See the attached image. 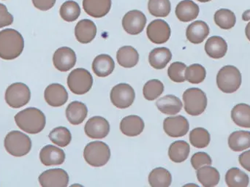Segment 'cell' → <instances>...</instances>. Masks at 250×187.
<instances>
[{
    "mask_svg": "<svg viewBox=\"0 0 250 187\" xmlns=\"http://www.w3.org/2000/svg\"><path fill=\"white\" fill-rule=\"evenodd\" d=\"M24 40L18 31L3 29L0 32V58L13 60L23 52Z\"/></svg>",
    "mask_w": 250,
    "mask_h": 187,
    "instance_id": "1",
    "label": "cell"
},
{
    "mask_svg": "<svg viewBox=\"0 0 250 187\" xmlns=\"http://www.w3.org/2000/svg\"><path fill=\"white\" fill-rule=\"evenodd\" d=\"M16 125L26 133L35 135L45 128L46 119L45 114L36 107H28L15 116Z\"/></svg>",
    "mask_w": 250,
    "mask_h": 187,
    "instance_id": "2",
    "label": "cell"
},
{
    "mask_svg": "<svg viewBox=\"0 0 250 187\" xmlns=\"http://www.w3.org/2000/svg\"><path fill=\"white\" fill-rule=\"evenodd\" d=\"M4 148L10 155L21 157L29 154L32 148V141L26 134L20 131H11L4 138Z\"/></svg>",
    "mask_w": 250,
    "mask_h": 187,
    "instance_id": "3",
    "label": "cell"
},
{
    "mask_svg": "<svg viewBox=\"0 0 250 187\" xmlns=\"http://www.w3.org/2000/svg\"><path fill=\"white\" fill-rule=\"evenodd\" d=\"M85 161L92 167L105 166L111 158V150L105 143L94 141L89 143L83 150Z\"/></svg>",
    "mask_w": 250,
    "mask_h": 187,
    "instance_id": "4",
    "label": "cell"
},
{
    "mask_svg": "<svg viewBox=\"0 0 250 187\" xmlns=\"http://www.w3.org/2000/svg\"><path fill=\"white\" fill-rule=\"evenodd\" d=\"M217 84L220 90L226 94L236 92L242 85V74L234 66H225L217 76Z\"/></svg>",
    "mask_w": 250,
    "mask_h": 187,
    "instance_id": "5",
    "label": "cell"
},
{
    "mask_svg": "<svg viewBox=\"0 0 250 187\" xmlns=\"http://www.w3.org/2000/svg\"><path fill=\"white\" fill-rule=\"evenodd\" d=\"M185 110L190 116L202 114L207 107V97L201 89L190 88L183 94Z\"/></svg>",
    "mask_w": 250,
    "mask_h": 187,
    "instance_id": "6",
    "label": "cell"
},
{
    "mask_svg": "<svg viewBox=\"0 0 250 187\" xmlns=\"http://www.w3.org/2000/svg\"><path fill=\"white\" fill-rule=\"evenodd\" d=\"M93 78L86 69L77 68L71 72L67 78V86L73 94L83 95L92 89Z\"/></svg>",
    "mask_w": 250,
    "mask_h": 187,
    "instance_id": "7",
    "label": "cell"
},
{
    "mask_svg": "<svg viewBox=\"0 0 250 187\" xmlns=\"http://www.w3.org/2000/svg\"><path fill=\"white\" fill-rule=\"evenodd\" d=\"M5 101L13 108H20L29 103L31 98L29 88L23 83H15L5 92Z\"/></svg>",
    "mask_w": 250,
    "mask_h": 187,
    "instance_id": "8",
    "label": "cell"
},
{
    "mask_svg": "<svg viewBox=\"0 0 250 187\" xmlns=\"http://www.w3.org/2000/svg\"><path fill=\"white\" fill-rule=\"evenodd\" d=\"M110 97L114 106L120 109L127 108L135 100V91L127 83H120L111 89Z\"/></svg>",
    "mask_w": 250,
    "mask_h": 187,
    "instance_id": "9",
    "label": "cell"
},
{
    "mask_svg": "<svg viewBox=\"0 0 250 187\" xmlns=\"http://www.w3.org/2000/svg\"><path fill=\"white\" fill-rule=\"evenodd\" d=\"M38 180L42 187H66L68 186L69 176L63 169H50L41 173Z\"/></svg>",
    "mask_w": 250,
    "mask_h": 187,
    "instance_id": "10",
    "label": "cell"
},
{
    "mask_svg": "<svg viewBox=\"0 0 250 187\" xmlns=\"http://www.w3.org/2000/svg\"><path fill=\"white\" fill-rule=\"evenodd\" d=\"M146 24V17L140 10L127 12L123 19V26L125 32L131 35L141 33Z\"/></svg>",
    "mask_w": 250,
    "mask_h": 187,
    "instance_id": "11",
    "label": "cell"
},
{
    "mask_svg": "<svg viewBox=\"0 0 250 187\" xmlns=\"http://www.w3.org/2000/svg\"><path fill=\"white\" fill-rule=\"evenodd\" d=\"M146 34L151 42L155 44H163L168 41L171 31L167 22L161 19H157L148 24Z\"/></svg>",
    "mask_w": 250,
    "mask_h": 187,
    "instance_id": "12",
    "label": "cell"
},
{
    "mask_svg": "<svg viewBox=\"0 0 250 187\" xmlns=\"http://www.w3.org/2000/svg\"><path fill=\"white\" fill-rule=\"evenodd\" d=\"M84 131L92 139H103L109 134L110 125L105 118L94 116L86 122Z\"/></svg>",
    "mask_w": 250,
    "mask_h": 187,
    "instance_id": "13",
    "label": "cell"
},
{
    "mask_svg": "<svg viewBox=\"0 0 250 187\" xmlns=\"http://www.w3.org/2000/svg\"><path fill=\"white\" fill-rule=\"evenodd\" d=\"M163 129L165 132L172 138L183 137L189 131V122L183 116L167 117L163 122Z\"/></svg>",
    "mask_w": 250,
    "mask_h": 187,
    "instance_id": "14",
    "label": "cell"
},
{
    "mask_svg": "<svg viewBox=\"0 0 250 187\" xmlns=\"http://www.w3.org/2000/svg\"><path fill=\"white\" fill-rule=\"evenodd\" d=\"M53 63L54 67L60 71H68L76 64V53L68 47H61L54 53L53 56Z\"/></svg>",
    "mask_w": 250,
    "mask_h": 187,
    "instance_id": "15",
    "label": "cell"
},
{
    "mask_svg": "<svg viewBox=\"0 0 250 187\" xmlns=\"http://www.w3.org/2000/svg\"><path fill=\"white\" fill-rule=\"evenodd\" d=\"M45 101L52 107H61L67 103L68 93L62 85L52 83L47 86L44 92Z\"/></svg>",
    "mask_w": 250,
    "mask_h": 187,
    "instance_id": "16",
    "label": "cell"
},
{
    "mask_svg": "<svg viewBox=\"0 0 250 187\" xmlns=\"http://www.w3.org/2000/svg\"><path fill=\"white\" fill-rule=\"evenodd\" d=\"M40 160L45 166H60L65 160V154L58 147L47 145L41 149Z\"/></svg>",
    "mask_w": 250,
    "mask_h": 187,
    "instance_id": "17",
    "label": "cell"
},
{
    "mask_svg": "<svg viewBox=\"0 0 250 187\" xmlns=\"http://www.w3.org/2000/svg\"><path fill=\"white\" fill-rule=\"evenodd\" d=\"M96 35V25L89 19L80 21L75 28V35L81 43H89L95 39Z\"/></svg>",
    "mask_w": 250,
    "mask_h": 187,
    "instance_id": "18",
    "label": "cell"
},
{
    "mask_svg": "<svg viewBox=\"0 0 250 187\" xmlns=\"http://www.w3.org/2000/svg\"><path fill=\"white\" fill-rule=\"evenodd\" d=\"M111 0H83L84 11L95 19L104 17L111 10Z\"/></svg>",
    "mask_w": 250,
    "mask_h": 187,
    "instance_id": "19",
    "label": "cell"
},
{
    "mask_svg": "<svg viewBox=\"0 0 250 187\" xmlns=\"http://www.w3.org/2000/svg\"><path fill=\"white\" fill-rule=\"evenodd\" d=\"M208 24L203 21H196L188 26L186 36L188 41L193 44H200L209 35Z\"/></svg>",
    "mask_w": 250,
    "mask_h": 187,
    "instance_id": "20",
    "label": "cell"
},
{
    "mask_svg": "<svg viewBox=\"0 0 250 187\" xmlns=\"http://www.w3.org/2000/svg\"><path fill=\"white\" fill-rule=\"evenodd\" d=\"M176 15L179 21L189 22L198 17L199 6L192 0H183L176 7Z\"/></svg>",
    "mask_w": 250,
    "mask_h": 187,
    "instance_id": "21",
    "label": "cell"
},
{
    "mask_svg": "<svg viewBox=\"0 0 250 187\" xmlns=\"http://www.w3.org/2000/svg\"><path fill=\"white\" fill-rule=\"evenodd\" d=\"M205 51L211 58L215 60L223 58L228 51L227 42L221 37H211L206 42Z\"/></svg>",
    "mask_w": 250,
    "mask_h": 187,
    "instance_id": "22",
    "label": "cell"
},
{
    "mask_svg": "<svg viewBox=\"0 0 250 187\" xmlns=\"http://www.w3.org/2000/svg\"><path fill=\"white\" fill-rule=\"evenodd\" d=\"M114 68L115 63L114 60L107 54L98 56L92 63V70L98 77H107L114 72Z\"/></svg>",
    "mask_w": 250,
    "mask_h": 187,
    "instance_id": "23",
    "label": "cell"
},
{
    "mask_svg": "<svg viewBox=\"0 0 250 187\" xmlns=\"http://www.w3.org/2000/svg\"><path fill=\"white\" fill-rule=\"evenodd\" d=\"M144 121L140 116L135 115L126 116L120 123L121 132L126 136H138L144 131Z\"/></svg>",
    "mask_w": 250,
    "mask_h": 187,
    "instance_id": "24",
    "label": "cell"
},
{
    "mask_svg": "<svg viewBox=\"0 0 250 187\" xmlns=\"http://www.w3.org/2000/svg\"><path fill=\"white\" fill-rule=\"evenodd\" d=\"M87 107L82 102H72L66 109V117L68 122L73 125H79L83 123L87 116Z\"/></svg>",
    "mask_w": 250,
    "mask_h": 187,
    "instance_id": "25",
    "label": "cell"
},
{
    "mask_svg": "<svg viewBox=\"0 0 250 187\" xmlns=\"http://www.w3.org/2000/svg\"><path fill=\"white\" fill-rule=\"evenodd\" d=\"M156 105L164 114L176 115L181 111L183 104L179 97L169 94L157 100Z\"/></svg>",
    "mask_w": 250,
    "mask_h": 187,
    "instance_id": "26",
    "label": "cell"
},
{
    "mask_svg": "<svg viewBox=\"0 0 250 187\" xmlns=\"http://www.w3.org/2000/svg\"><path fill=\"white\" fill-rule=\"evenodd\" d=\"M172 59V53L168 48H156L150 52L148 62L150 65L156 70H162L166 67Z\"/></svg>",
    "mask_w": 250,
    "mask_h": 187,
    "instance_id": "27",
    "label": "cell"
},
{
    "mask_svg": "<svg viewBox=\"0 0 250 187\" xmlns=\"http://www.w3.org/2000/svg\"><path fill=\"white\" fill-rule=\"evenodd\" d=\"M119 64L125 68L135 67L139 61V54L132 46H123L118 50L117 54Z\"/></svg>",
    "mask_w": 250,
    "mask_h": 187,
    "instance_id": "28",
    "label": "cell"
},
{
    "mask_svg": "<svg viewBox=\"0 0 250 187\" xmlns=\"http://www.w3.org/2000/svg\"><path fill=\"white\" fill-rule=\"evenodd\" d=\"M197 178L204 187H213L218 185L220 176L217 169L211 166H204L197 170Z\"/></svg>",
    "mask_w": 250,
    "mask_h": 187,
    "instance_id": "29",
    "label": "cell"
},
{
    "mask_svg": "<svg viewBox=\"0 0 250 187\" xmlns=\"http://www.w3.org/2000/svg\"><path fill=\"white\" fill-rule=\"evenodd\" d=\"M189 152H190V146L186 141H175L173 144H170L169 147V158L173 163H183L189 157Z\"/></svg>",
    "mask_w": 250,
    "mask_h": 187,
    "instance_id": "30",
    "label": "cell"
},
{
    "mask_svg": "<svg viewBox=\"0 0 250 187\" xmlns=\"http://www.w3.org/2000/svg\"><path fill=\"white\" fill-rule=\"evenodd\" d=\"M229 145L233 151H243L250 148V132L236 131L229 136Z\"/></svg>",
    "mask_w": 250,
    "mask_h": 187,
    "instance_id": "31",
    "label": "cell"
},
{
    "mask_svg": "<svg viewBox=\"0 0 250 187\" xmlns=\"http://www.w3.org/2000/svg\"><path fill=\"white\" fill-rule=\"evenodd\" d=\"M171 183V174L163 167L154 169L148 175V184L151 187H168Z\"/></svg>",
    "mask_w": 250,
    "mask_h": 187,
    "instance_id": "32",
    "label": "cell"
},
{
    "mask_svg": "<svg viewBox=\"0 0 250 187\" xmlns=\"http://www.w3.org/2000/svg\"><path fill=\"white\" fill-rule=\"evenodd\" d=\"M231 118L238 126L250 128V105L245 103L236 104L232 109Z\"/></svg>",
    "mask_w": 250,
    "mask_h": 187,
    "instance_id": "33",
    "label": "cell"
},
{
    "mask_svg": "<svg viewBox=\"0 0 250 187\" xmlns=\"http://www.w3.org/2000/svg\"><path fill=\"white\" fill-rule=\"evenodd\" d=\"M226 185L229 187H247L249 185V176L237 167L230 168L226 175Z\"/></svg>",
    "mask_w": 250,
    "mask_h": 187,
    "instance_id": "34",
    "label": "cell"
},
{
    "mask_svg": "<svg viewBox=\"0 0 250 187\" xmlns=\"http://www.w3.org/2000/svg\"><path fill=\"white\" fill-rule=\"evenodd\" d=\"M214 22L222 29H232L236 23V15L229 9H220L214 14Z\"/></svg>",
    "mask_w": 250,
    "mask_h": 187,
    "instance_id": "35",
    "label": "cell"
},
{
    "mask_svg": "<svg viewBox=\"0 0 250 187\" xmlns=\"http://www.w3.org/2000/svg\"><path fill=\"white\" fill-rule=\"evenodd\" d=\"M148 10L154 17L164 18L171 10L170 0H148Z\"/></svg>",
    "mask_w": 250,
    "mask_h": 187,
    "instance_id": "36",
    "label": "cell"
},
{
    "mask_svg": "<svg viewBox=\"0 0 250 187\" xmlns=\"http://www.w3.org/2000/svg\"><path fill=\"white\" fill-rule=\"evenodd\" d=\"M60 13L62 19L65 21H75L80 16V6L76 1L69 0L62 4Z\"/></svg>",
    "mask_w": 250,
    "mask_h": 187,
    "instance_id": "37",
    "label": "cell"
},
{
    "mask_svg": "<svg viewBox=\"0 0 250 187\" xmlns=\"http://www.w3.org/2000/svg\"><path fill=\"white\" fill-rule=\"evenodd\" d=\"M210 141H211V137H210L209 132L204 128H195L189 133V141L195 148H206L208 146Z\"/></svg>",
    "mask_w": 250,
    "mask_h": 187,
    "instance_id": "38",
    "label": "cell"
},
{
    "mask_svg": "<svg viewBox=\"0 0 250 187\" xmlns=\"http://www.w3.org/2000/svg\"><path fill=\"white\" fill-rule=\"evenodd\" d=\"M49 139L55 145L66 147L71 142L72 135L70 130L64 126L54 128L49 133Z\"/></svg>",
    "mask_w": 250,
    "mask_h": 187,
    "instance_id": "39",
    "label": "cell"
},
{
    "mask_svg": "<svg viewBox=\"0 0 250 187\" xmlns=\"http://www.w3.org/2000/svg\"><path fill=\"white\" fill-rule=\"evenodd\" d=\"M164 91V85L157 79L148 81L144 85L143 94L146 100L152 101L158 98Z\"/></svg>",
    "mask_w": 250,
    "mask_h": 187,
    "instance_id": "40",
    "label": "cell"
},
{
    "mask_svg": "<svg viewBox=\"0 0 250 187\" xmlns=\"http://www.w3.org/2000/svg\"><path fill=\"white\" fill-rule=\"evenodd\" d=\"M207 71L201 64H194L187 67L185 70V79L189 83L198 84L202 83L206 79Z\"/></svg>",
    "mask_w": 250,
    "mask_h": 187,
    "instance_id": "41",
    "label": "cell"
},
{
    "mask_svg": "<svg viewBox=\"0 0 250 187\" xmlns=\"http://www.w3.org/2000/svg\"><path fill=\"white\" fill-rule=\"evenodd\" d=\"M187 66L185 63L176 62L172 63L167 70V75L172 82L175 83H183L186 81L185 79V70Z\"/></svg>",
    "mask_w": 250,
    "mask_h": 187,
    "instance_id": "42",
    "label": "cell"
},
{
    "mask_svg": "<svg viewBox=\"0 0 250 187\" xmlns=\"http://www.w3.org/2000/svg\"><path fill=\"white\" fill-rule=\"evenodd\" d=\"M191 164L195 170H198L203 166H211L212 160L208 154L205 152H198L191 158Z\"/></svg>",
    "mask_w": 250,
    "mask_h": 187,
    "instance_id": "43",
    "label": "cell"
},
{
    "mask_svg": "<svg viewBox=\"0 0 250 187\" xmlns=\"http://www.w3.org/2000/svg\"><path fill=\"white\" fill-rule=\"evenodd\" d=\"M13 23V16L9 13L7 7L0 3V29Z\"/></svg>",
    "mask_w": 250,
    "mask_h": 187,
    "instance_id": "44",
    "label": "cell"
},
{
    "mask_svg": "<svg viewBox=\"0 0 250 187\" xmlns=\"http://www.w3.org/2000/svg\"><path fill=\"white\" fill-rule=\"evenodd\" d=\"M32 3L38 10L46 11L54 7L56 0H32Z\"/></svg>",
    "mask_w": 250,
    "mask_h": 187,
    "instance_id": "45",
    "label": "cell"
},
{
    "mask_svg": "<svg viewBox=\"0 0 250 187\" xmlns=\"http://www.w3.org/2000/svg\"><path fill=\"white\" fill-rule=\"evenodd\" d=\"M239 161L241 166H242L245 170L250 172V150L242 153V154L239 156Z\"/></svg>",
    "mask_w": 250,
    "mask_h": 187,
    "instance_id": "46",
    "label": "cell"
},
{
    "mask_svg": "<svg viewBox=\"0 0 250 187\" xmlns=\"http://www.w3.org/2000/svg\"><path fill=\"white\" fill-rule=\"evenodd\" d=\"M242 19L245 21H250V10L244 12L243 14H242Z\"/></svg>",
    "mask_w": 250,
    "mask_h": 187,
    "instance_id": "47",
    "label": "cell"
},
{
    "mask_svg": "<svg viewBox=\"0 0 250 187\" xmlns=\"http://www.w3.org/2000/svg\"><path fill=\"white\" fill-rule=\"evenodd\" d=\"M245 34H246L247 38L250 41V22L247 25L246 29H245Z\"/></svg>",
    "mask_w": 250,
    "mask_h": 187,
    "instance_id": "48",
    "label": "cell"
},
{
    "mask_svg": "<svg viewBox=\"0 0 250 187\" xmlns=\"http://www.w3.org/2000/svg\"><path fill=\"white\" fill-rule=\"evenodd\" d=\"M197 1H200V2H208V1H211V0H197Z\"/></svg>",
    "mask_w": 250,
    "mask_h": 187,
    "instance_id": "49",
    "label": "cell"
}]
</instances>
